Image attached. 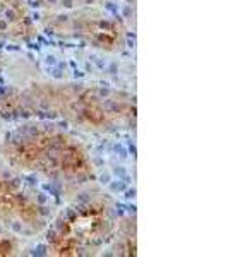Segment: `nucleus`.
<instances>
[{"label":"nucleus","mask_w":228,"mask_h":257,"mask_svg":"<svg viewBox=\"0 0 228 257\" xmlns=\"http://www.w3.org/2000/svg\"><path fill=\"white\" fill-rule=\"evenodd\" d=\"M36 28L60 40L77 41L106 53H119L127 45V26L105 7H79L65 11H40Z\"/></svg>","instance_id":"4"},{"label":"nucleus","mask_w":228,"mask_h":257,"mask_svg":"<svg viewBox=\"0 0 228 257\" xmlns=\"http://www.w3.org/2000/svg\"><path fill=\"white\" fill-rule=\"evenodd\" d=\"M0 38H4V36H2V30H0Z\"/></svg>","instance_id":"10"},{"label":"nucleus","mask_w":228,"mask_h":257,"mask_svg":"<svg viewBox=\"0 0 228 257\" xmlns=\"http://www.w3.org/2000/svg\"><path fill=\"white\" fill-rule=\"evenodd\" d=\"M55 211L48 201L0 160V225L19 238L43 235Z\"/></svg>","instance_id":"5"},{"label":"nucleus","mask_w":228,"mask_h":257,"mask_svg":"<svg viewBox=\"0 0 228 257\" xmlns=\"http://www.w3.org/2000/svg\"><path fill=\"white\" fill-rule=\"evenodd\" d=\"M115 0H35L40 11H65L79 7H105V4Z\"/></svg>","instance_id":"8"},{"label":"nucleus","mask_w":228,"mask_h":257,"mask_svg":"<svg viewBox=\"0 0 228 257\" xmlns=\"http://www.w3.org/2000/svg\"><path fill=\"white\" fill-rule=\"evenodd\" d=\"M136 96L89 81H35L0 93V120H52L91 134L134 131Z\"/></svg>","instance_id":"1"},{"label":"nucleus","mask_w":228,"mask_h":257,"mask_svg":"<svg viewBox=\"0 0 228 257\" xmlns=\"http://www.w3.org/2000/svg\"><path fill=\"white\" fill-rule=\"evenodd\" d=\"M12 123L0 134V160L9 168L77 192L96 182L88 148L65 125L40 118Z\"/></svg>","instance_id":"2"},{"label":"nucleus","mask_w":228,"mask_h":257,"mask_svg":"<svg viewBox=\"0 0 228 257\" xmlns=\"http://www.w3.org/2000/svg\"><path fill=\"white\" fill-rule=\"evenodd\" d=\"M0 30L4 38L16 43L35 38L38 28L26 0H0Z\"/></svg>","instance_id":"6"},{"label":"nucleus","mask_w":228,"mask_h":257,"mask_svg":"<svg viewBox=\"0 0 228 257\" xmlns=\"http://www.w3.org/2000/svg\"><path fill=\"white\" fill-rule=\"evenodd\" d=\"M0 70H2V62H0Z\"/></svg>","instance_id":"11"},{"label":"nucleus","mask_w":228,"mask_h":257,"mask_svg":"<svg viewBox=\"0 0 228 257\" xmlns=\"http://www.w3.org/2000/svg\"><path fill=\"white\" fill-rule=\"evenodd\" d=\"M115 201L103 190L89 187L64 209L53 214L43 231L47 254L55 257H82L105 254L115 225Z\"/></svg>","instance_id":"3"},{"label":"nucleus","mask_w":228,"mask_h":257,"mask_svg":"<svg viewBox=\"0 0 228 257\" xmlns=\"http://www.w3.org/2000/svg\"><path fill=\"white\" fill-rule=\"evenodd\" d=\"M105 254L108 255H136L138 254V225L134 214L119 216Z\"/></svg>","instance_id":"7"},{"label":"nucleus","mask_w":228,"mask_h":257,"mask_svg":"<svg viewBox=\"0 0 228 257\" xmlns=\"http://www.w3.org/2000/svg\"><path fill=\"white\" fill-rule=\"evenodd\" d=\"M21 250V238L0 225V255H16Z\"/></svg>","instance_id":"9"}]
</instances>
